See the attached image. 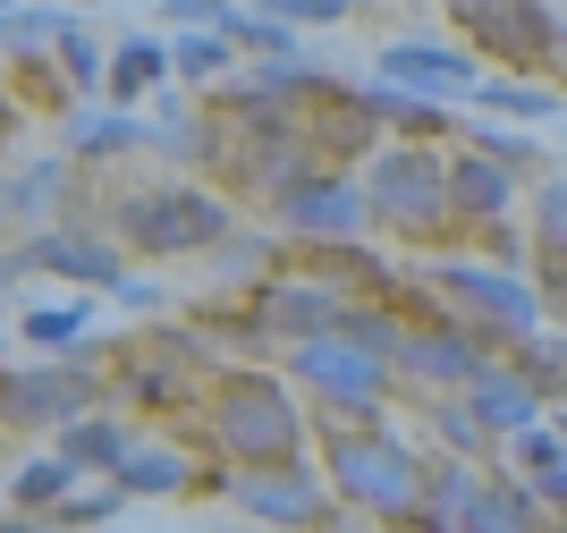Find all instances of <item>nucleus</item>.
<instances>
[{"instance_id": "1", "label": "nucleus", "mask_w": 567, "mask_h": 533, "mask_svg": "<svg viewBox=\"0 0 567 533\" xmlns=\"http://www.w3.org/2000/svg\"><path fill=\"white\" fill-rule=\"evenodd\" d=\"M331 483L348 491V509L364 516H415V458H406L381 423H339L331 432Z\"/></svg>"}, {"instance_id": "2", "label": "nucleus", "mask_w": 567, "mask_h": 533, "mask_svg": "<svg viewBox=\"0 0 567 533\" xmlns=\"http://www.w3.org/2000/svg\"><path fill=\"white\" fill-rule=\"evenodd\" d=\"M118 237L144 246V255H187V246H220L229 237V212L195 186H162V195H136L118 204Z\"/></svg>"}, {"instance_id": "3", "label": "nucleus", "mask_w": 567, "mask_h": 533, "mask_svg": "<svg viewBox=\"0 0 567 533\" xmlns=\"http://www.w3.org/2000/svg\"><path fill=\"white\" fill-rule=\"evenodd\" d=\"M213 423H220V441H229L246 465H280V458H297V432H306L280 381H229Z\"/></svg>"}, {"instance_id": "4", "label": "nucleus", "mask_w": 567, "mask_h": 533, "mask_svg": "<svg viewBox=\"0 0 567 533\" xmlns=\"http://www.w3.org/2000/svg\"><path fill=\"white\" fill-rule=\"evenodd\" d=\"M364 195H373V212L390 229H432L441 212H457L450 204V170L432 162V153H406V144L364 170Z\"/></svg>"}, {"instance_id": "5", "label": "nucleus", "mask_w": 567, "mask_h": 533, "mask_svg": "<svg viewBox=\"0 0 567 533\" xmlns=\"http://www.w3.org/2000/svg\"><path fill=\"white\" fill-rule=\"evenodd\" d=\"M432 279H441V297H450L457 314L483 322V339H517V330H534V314H543V297H534L525 279L483 271V263H450V271H432Z\"/></svg>"}, {"instance_id": "6", "label": "nucleus", "mask_w": 567, "mask_h": 533, "mask_svg": "<svg viewBox=\"0 0 567 533\" xmlns=\"http://www.w3.org/2000/svg\"><path fill=\"white\" fill-rule=\"evenodd\" d=\"M94 407V348H69V365L9 372V423H69Z\"/></svg>"}, {"instance_id": "7", "label": "nucleus", "mask_w": 567, "mask_h": 533, "mask_svg": "<svg viewBox=\"0 0 567 533\" xmlns=\"http://www.w3.org/2000/svg\"><path fill=\"white\" fill-rule=\"evenodd\" d=\"M288 365H297V381H313V390H331V398H381V381H390V356H373L364 339H331V330L297 339Z\"/></svg>"}, {"instance_id": "8", "label": "nucleus", "mask_w": 567, "mask_h": 533, "mask_svg": "<svg viewBox=\"0 0 567 533\" xmlns=\"http://www.w3.org/2000/svg\"><path fill=\"white\" fill-rule=\"evenodd\" d=\"M280 212H288V229L297 237H355L364 229V212H373V195L364 186H348V178H306V186H288L280 195Z\"/></svg>"}, {"instance_id": "9", "label": "nucleus", "mask_w": 567, "mask_h": 533, "mask_svg": "<svg viewBox=\"0 0 567 533\" xmlns=\"http://www.w3.org/2000/svg\"><path fill=\"white\" fill-rule=\"evenodd\" d=\"M466 25L492 51H508V60H543V51H559V18H550L543 0H492V9L466 18Z\"/></svg>"}, {"instance_id": "10", "label": "nucleus", "mask_w": 567, "mask_h": 533, "mask_svg": "<svg viewBox=\"0 0 567 533\" xmlns=\"http://www.w3.org/2000/svg\"><path fill=\"white\" fill-rule=\"evenodd\" d=\"M466 398H474V416L492 423L499 441H517L525 423L543 416V381H534V372H492V365H483V372L466 381Z\"/></svg>"}, {"instance_id": "11", "label": "nucleus", "mask_w": 567, "mask_h": 533, "mask_svg": "<svg viewBox=\"0 0 567 533\" xmlns=\"http://www.w3.org/2000/svg\"><path fill=\"white\" fill-rule=\"evenodd\" d=\"M9 271H60V279H102V288H118V263H111V246H94V237H25L18 255H9Z\"/></svg>"}, {"instance_id": "12", "label": "nucleus", "mask_w": 567, "mask_h": 533, "mask_svg": "<svg viewBox=\"0 0 567 533\" xmlns=\"http://www.w3.org/2000/svg\"><path fill=\"white\" fill-rule=\"evenodd\" d=\"M339 314L348 305L331 297V288H297V279H271L255 305V322L262 330H280V339H313V330H339Z\"/></svg>"}, {"instance_id": "13", "label": "nucleus", "mask_w": 567, "mask_h": 533, "mask_svg": "<svg viewBox=\"0 0 567 533\" xmlns=\"http://www.w3.org/2000/svg\"><path fill=\"white\" fill-rule=\"evenodd\" d=\"M381 76H399V85H415V93H466L474 85V60L466 51H441V43H390L381 51Z\"/></svg>"}, {"instance_id": "14", "label": "nucleus", "mask_w": 567, "mask_h": 533, "mask_svg": "<svg viewBox=\"0 0 567 533\" xmlns=\"http://www.w3.org/2000/svg\"><path fill=\"white\" fill-rule=\"evenodd\" d=\"M237 509L271 516V525H331V500L313 491V474H262V483H237Z\"/></svg>"}, {"instance_id": "15", "label": "nucleus", "mask_w": 567, "mask_h": 533, "mask_svg": "<svg viewBox=\"0 0 567 533\" xmlns=\"http://www.w3.org/2000/svg\"><path fill=\"white\" fill-rule=\"evenodd\" d=\"M483 330H406V348H399V365L406 372H424V381H450V390H466L474 372H483V348H474Z\"/></svg>"}, {"instance_id": "16", "label": "nucleus", "mask_w": 567, "mask_h": 533, "mask_svg": "<svg viewBox=\"0 0 567 533\" xmlns=\"http://www.w3.org/2000/svg\"><path fill=\"white\" fill-rule=\"evenodd\" d=\"M508 195H517V178H508V162H492L483 144L450 162V204L466 212V221H492V212H508Z\"/></svg>"}, {"instance_id": "17", "label": "nucleus", "mask_w": 567, "mask_h": 533, "mask_svg": "<svg viewBox=\"0 0 567 533\" xmlns=\"http://www.w3.org/2000/svg\"><path fill=\"white\" fill-rule=\"evenodd\" d=\"M313 93H322V127H313V144H322V153H339V162H348V153H364V144H373V127H381L373 93H339V85H313Z\"/></svg>"}, {"instance_id": "18", "label": "nucleus", "mask_w": 567, "mask_h": 533, "mask_svg": "<svg viewBox=\"0 0 567 533\" xmlns=\"http://www.w3.org/2000/svg\"><path fill=\"white\" fill-rule=\"evenodd\" d=\"M195 465L178 458V449H144V458H118V491L127 500H169V491H187Z\"/></svg>"}, {"instance_id": "19", "label": "nucleus", "mask_w": 567, "mask_h": 533, "mask_svg": "<svg viewBox=\"0 0 567 533\" xmlns=\"http://www.w3.org/2000/svg\"><path fill=\"white\" fill-rule=\"evenodd\" d=\"M69 474H76L69 449H60V458H25V465H18V483H9V509H18V516L60 509V500H69Z\"/></svg>"}, {"instance_id": "20", "label": "nucleus", "mask_w": 567, "mask_h": 533, "mask_svg": "<svg viewBox=\"0 0 567 533\" xmlns=\"http://www.w3.org/2000/svg\"><path fill=\"white\" fill-rule=\"evenodd\" d=\"M60 195H69V162H25L18 178H9V221H18V229H34Z\"/></svg>"}, {"instance_id": "21", "label": "nucleus", "mask_w": 567, "mask_h": 533, "mask_svg": "<svg viewBox=\"0 0 567 533\" xmlns=\"http://www.w3.org/2000/svg\"><path fill=\"white\" fill-rule=\"evenodd\" d=\"M550 500L543 491H525V483H474V500H466V525H534Z\"/></svg>"}, {"instance_id": "22", "label": "nucleus", "mask_w": 567, "mask_h": 533, "mask_svg": "<svg viewBox=\"0 0 567 533\" xmlns=\"http://www.w3.org/2000/svg\"><path fill=\"white\" fill-rule=\"evenodd\" d=\"M60 449H69L76 465H118V458H127V432H118L111 416H94V407H85V416L60 423Z\"/></svg>"}, {"instance_id": "23", "label": "nucleus", "mask_w": 567, "mask_h": 533, "mask_svg": "<svg viewBox=\"0 0 567 533\" xmlns=\"http://www.w3.org/2000/svg\"><path fill=\"white\" fill-rule=\"evenodd\" d=\"M169 69H178V60H169L162 43H127V51L111 60V102H136V93H153Z\"/></svg>"}, {"instance_id": "24", "label": "nucleus", "mask_w": 567, "mask_h": 533, "mask_svg": "<svg viewBox=\"0 0 567 533\" xmlns=\"http://www.w3.org/2000/svg\"><path fill=\"white\" fill-rule=\"evenodd\" d=\"M69 144L85 153V162H102V153L144 144V127H136V119H118V111H76V119H69Z\"/></svg>"}, {"instance_id": "25", "label": "nucleus", "mask_w": 567, "mask_h": 533, "mask_svg": "<svg viewBox=\"0 0 567 533\" xmlns=\"http://www.w3.org/2000/svg\"><path fill=\"white\" fill-rule=\"evenodd\" d=\"M466 500H474V474H466V465H450V474L415 500V525H466Z\"/></svg>"}, {"instance_id": "26", "label": "nucleus", "mask_w": 567, "mask_h": 533, "mask_svg": "<svg viewBox=\"0 0 567 533\" xmlns=\"http://www.w3.org/2000/svg\"><path fill=\"white\" fill-rule=\"evenodd\" d=\"M85 305H34L25 314V348H69V339H85Z\"/></svg>"}, {"instance_id": "27", "label": "nucleus", "mask_w": 567, "mask_h": 533, "mask_svg": "<svg viewBox=\"0 0 567 533\" xmlns=\"http://www.w3.org/2000/svg\"><path fill=\"white\" fill-rule=\"evenodd\" d=\"M60 60H69V85H76V93L111 85V76H102V51L85 43V25H60Z\"/></svg>"}, {"instance_id": "28", "label": "nucleus", "mask_w": 567, "mask_h": 533, "mask_svg": "<svg viewBox=\"0 0 567 533\" xmlns=\"http://www.w3.org/2000/svg\"><path fill=\"white\" fill-rule=\"evenodd\" d=\"M483 93V111H508V119H550L559 102L550 93H534V85H474Z\"/></svg>"}, {"instance_id": "29", "label": "nucleus", "mask_w": 567, "mask_h": 533, "mask_svg": "<svg viewBox=\"0 0 567 533\" xmlns=\"http://www.w3.org/2000/svg\"><path fill=\"white\" fill-rule=\"evenodd\" d=\"M9 43H18V51H34V43H60V18H51V9L34 18V9L18 0V9H9Z\"/></svg>"}, {"instance_id": "30", "label": "nucleus", "mask_w": 567, "mask_h": 533, "mask_svg": "<svg viewBox=\"0 0 567 533\" xmlns=\"http://www.w3.org/2000/svg\"><path fill=\"white\" fill-rule=\"evenodd\" d=\"M271 18H288V25H331V18H348V0H262Z\"/></svg>"}, {"instance_id": "31", "label": "nucleus", "mask_w": 567, "mask_h": 533, "mask_svg": "<svg viewBox=\"0 0 567 533\" xmlns=\"http://www.w3.org/2000/svg\"><path fill=\"white\" fill-rule=\"evenodd\" d=\"M169 60H178V76H213L220 60H229V51H220V43H204V34H178V51H169Z\"/></svg>"}, {"instance_id": "32", "label": "nucleus", "mask_w": 567, "mask_h": 533, "mask_svg": "<svg viewBox=\"0 0 567 533\" xmlns=\"http://www.w3.org/2000/svg\"><path fill=\"white\" fill-rule=\"evenodd\" d=\"M118 500H127V491H85V500H60V516H69V525H111Z\"/></svg>"}, {"instance_id": "33", "label": "nucleus", "mask_w": 567, "mask_h": 533, "mask_svg": "<svg viewBox=\"0 0 567 533\" xmlns=\"http://www.w3.org/2000/svg\"><path fill=\"white\" fill-rule=\"evenodd\" d=\"M534 221H543V246H567V178L543 186V212H534Z\"/></svg>"}, {"instance_id": "34", "label": "nucleus", "mask_w": 567, "mask_h": 533, "mask_svg": "<svg viewBox=\"0 0 567 533\" xmlns=\"http://www.w3.org/2000/svg\"><path fill=\"white\" fill-rule=\"evenodd\" d=\"M220 263L229 271H271V246L262 237H220Z\"/></svg>"}, {"instance_id": "35", "label": "nucleus", "mask_w": 567, "mask_h": 533, "mask_svg": "<svg viewBox=\"0 0 567 533\" xmlns=\"http://www.w3.org/2000/svg\"><path fill=\"white\" fill-rule=\"evenodd\" d=\"M559 441H567V432H559ZM559 441H550V432H534V423H525V432H517V458L534 465V474H543V465H559Z\"/></svg>"}, {"instance_id": "36", "label": "nucleus", "mask_w": 567, "mask_h": 533, "mask_svg": "<svg viewBox=\"0 0 567 533\" xmlns=\"http://www.w3.org/2000/svg\"><path fill=\"white\" fill-rule=\"evenodd\" d=\"M483 153H492V162H508V170H534V144H517V136H492V127H483Z\"/></svg>"}, {"instance_id": "37", "label": "nucleus", "mask_w": 567, "mask_h": 533, "mask_svg": "<svg viewBox=\"0 0 567 533\" xmlns=\"http://www.w3.org/2000/svg\"><path fill=\"white\" fill-rule=\"evenodd\" d=\"M169 18H187V25H229V9H220V0H169Z\"/></svg>"}, {"instance_id": "38", "label": "nucleus", "mask_w": 567, "mask_h": 533, "mask_svg": "<svg viewBox=\"0 0 567 533\" xmlns=\"http://www.w3.org/2000/svg\"><path fill=\"white\" fill-rule=\"evenodd\" d=\"M550 314H567V246H550V288H543Z\"/></svg>"}, {"instance_id": "39", "label": "nucleus", "mask_w": 567, "mask_h": 533, "mask_svg": "<svg viewBox=\"0 0 567 533\" xmlns=\"http://www.w3.org/2000/svg\"><path fill=\"white\" fill-rule=\"evenodd\" d=\"M111 297H118V305H136V314H153V305H162V288H153V279H118Z\"/></svg>"}, {"instance_id": "40", "label": "nucleus", "mask_w": 567, "mask_h": 533, "mask_svg": "<svg viewBox=\"0 0 567 533\" xmlns=\"http://www.w3.org/2000/svg\"><path fill=\"white\" fill-rule=\"evenodd\" d=\"M450 9H457V18H483V9H492V0H450Z\"/></svg>"}, {"instance_id": "41", "label": "nucleus", "mask_w": 567, "mask_h": 533, "mask_svg": "<svg viewBox=\"0 0 567 533\" xmlns=\"http://www.w3.org/2000/svg\"><path fill=\"white\" fill-rule=\"evenodd\" d=\"M559 432H567V423H559Z\"/></svg>"}]
</instances>
